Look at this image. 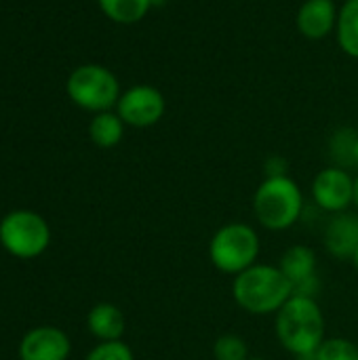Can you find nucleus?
Instances as JSON below:
<instances>
[{
	"label": "nucleus",
	"mask_w": 358,
	"mask_h": 360,
	"mask_svg": "<svg viewBox=\"0 0 358 360\" xmlns=\"http://www.w3.org/2000/svg\"><path fill=\"white\" fill-rule=\"evenodd\" d=\"M234 304L251 316H274L293 295L291 281L279 266L255 264L232 278Z\"/></svg>",
	"instance_id": "obj_1"
},
{
	"label": "nucleus",
	"mask_w": 358,
	"mask_h": 360,
	"mask_svg": "<svg viewBox=\"0 0 358 360\" xmlns=\"http://www.w3.org/2000/svg\"><path fill=\"white\" fill-rule=\"evenodd\" d=\"M274 333L283 350L293 356L312 354L327 340L325 314L317 300L291 295V300L274 314Z\"/></svg>",
	"instance_id": "obj_2"
},
{
	"label": "nucleus",
	"mask_w": 358,
	"mask_h": 360,
	"mask_svg": "<svg viewBox=\"0 0 358 360\" xmlns=\"http://www.w3.org/2000/svg\"><path fill=\"white\" fill-rule=\"evenodd\" d=\"M255 221L270 232L291 230L304 215V192L289 175L264 177L253 194Z\"/></svg>",
	"instance_id": "obj_3"
},
{
	"label": "nucleus",
	"mask_w": 358,
	"mask_h": 360,
	"mask_svg": "<svg viewBox=\"0 0 358 360\" xmlns=\"http://www.w3.org/2000/svg\"><path fill=\"white\" fill-rule=\"evenodd\" d=\"M207 251L215 270L236 276L257 264L262 253V238L251 224L230 221L215 230Z\"/></svg>",
	"instance_id": "obj_4"
},
{
	"label": "nucleus",
	"mask_w": 358,
	"mask_h": 360,
	"mask_svg": "<svg viewBox=\"0 0 358 360\" xmlns=\"http://www.w3.org/2000/svg\"><path fill=\"white\" fill-rule=\"evenodd\" d=\"M70 99L89 112H108L120 99V84L116 76L97 63H87L76 68L68 78Z\"/></svg>",
	"instance_id": "obj_5"
},
{
	"label": "nucleus",
	"mask_w": 358,
	"mask_h": 360,
	"mask_svg": "<svg viewBox=\"0 0 358 360\" xmlns=\"http://www.w3.org/2000/svg\"><path fill=\"white\" fill-rule=\"evenodd\" d=\"M0 243L11 255L19 259H32L46 251L51 243V230L44 217L38 213L13 211L0 221Z\"/></svg>",
	"instance_id": "obj_6"
},
{
	"label": "nucleus",
	"mask_w": 358,
	"mask_h": 360,
	"mask_svg": "<svg viewBox=\"0 0 358 360\" xmlns=\"http://www.w3.org/2000/svg\"><path fill=\"white\" fill-rule=\"evenodd\" d=\"M310 192L321 211L331 215L344 213L354 205V177L348 173V169L333 165L317 173Z\"/></svg>",
	"instance_id": "obj_7"
},
{
	"label": "nucleus",
	"mask_w": 358,
	"mask_h": 360,
	"mask_svg": "<svg viewBox=\"0 0 358 360\" xmlns=\"http://www.w3.org/2000/svg\"><path fill=\"white\" fill-rule=\"evenodd\" d=\"M165 97L150 84H137L124 91L116 103V114L124 124L135 129H148L165 116Z\"/></svg>",
	"instance_id": "obj_8"
},
{
	"label": "nucleus",
	"mask_w": 358,
	"mask_h": 360,
	"mask_svg": "<svg viewBox=\"0 0 358 360\" xmlns=\"http://www.w3.org/2000/svg\"><path fill=\"white\" fill-rule=\"evenodd\" d=\"M70 338L57 327H36L19 344L21 360H68Z\"/></svg>",
	"instance_id": "obj_9"
},
{
	"label": "nucleus",
	"mask_w": 358,
	"mask_h": 360,
	"mask_svg": "<svg viewBox=\"0 0 358 360\" xmlns=\"http://www.w3.org/2000/svg\"><path fill=\"white\" fill-rule=\"evenodd\" d=\"M325 249L340 262H352L358 249V213H335L323 232Z\"/></svg>",
	"instance_id": "obj_10"
},
{
	"label": "nucleus",
	"mask_w": 358,
	"mask_h": 360,
	"mask_svg": "<svg viewBox=\"0 0 358 360\" xmlns=\"http://www.w3.org/2000/svg\"><path fill=\"white\" fill-rule=\"evenodd\" d=\"M338 15L333 0H306L298 11V30L310 40H321L338 27Z\"/></svg>",
	"instance_id": "obj_11"
},
{
	"label": "nucleus",
	"mask_w": 358,
	"mask_h": 360,
	"mask_svg": "<svg viewBox=\"0 0 358 360\" xmlns=\"http://www.w3.org/2000/svg\"><path fill=\"white\" fill-rule=\"evenodd\" d=\"M87 327H89L91 335H95L99 342H116V340H122L127 323H124V314L118 306L101 302L91 308V312L87 316Z\"/></svg>",
	"instance_id": "obj_12"
},
{
	"label": "nucleus",
	"mask_w": 358,
	"mask_h": 360,
	"mask_svg": "<svg viewBox=\"0 0 358 360\" xmlns=\"http://www.w3.org/2000/svg\"><path fill=\"white\" fill-rule=\"evenodd\" d=\"M279 268L295 287L300 283H306V281L319 276V257H317L314 249H310L306 245H293L281 255Z\"/></svg>",
	"instance_id": "obj_13"
},
{
	"label": "nucleus",
	"mask_w": 358,
	"mask_h": 360,
	"mask_svg": "<svg viewBox=\"0 0 358 360\" xmlns=\"http://www.w3.org/2000/svg\"><path fill=\"white\" fill-rule=\"evenodd\" d=\"M89 135L97 148H103V150L114 148L120 143V139L124 135V122L118 114H114L110 110L99 112V114H95V118L89 124Z\"/></svg>",
	"instance_id": "obj_14"
},
{
	"label": "nucleus",
	"mask_w": 358,
	"mask_h": 360,
	"mask_svg": "<svg viewBox=\"0 0 358 360\" xmlns=\"http://www.w3.org/2000/svg\"><path fill=\"white\" fill-rule=\"evenodd\" d=\"M338 42L340 49L358 59V0H346L338 15Z\"/></svg>",
	"instance_id": "obj_15"
},
{
	"label": "nucleus",
	"mask_w": 358,
	"mask_h": 360,
	"mask_svg": "<svg viewBox=\"0 0 358 360\" xmlns=\"http://www.w3.org/2000/svg\"><path fill=\"white\" fill-rule=\"evenodd\" d=\"M97 2L103 15L116 23H137L148 15L150 6L154 4L152 0H97Z\"/></svg>",
	"instance_id": "obj_16"
},
{
	"label": "nucleus",
	"mask_w": 358,
	"mask_h": 360,
	"mask_svg": "<svg viewBox=\"0 0 358 360\" xmlns=\"http://www.w3.org/2000/svg\"><path fill=\"white\" fill-rule=\"evenodd\" d=\"M358 133L354 129H340L333 133L329 141V154L335 162V167L348 169L357 167L354 165V143H357Z\"/></svg>",
	"instance_id": "obj_17"
},
{
	"label": "nucleus",
	"mask_w": 358,
	"mask_h": 360,
	"mask_svg": "<svg viewBox=\"0 0 358 360\" xmlns=\"http://www.w3.org/2000/svg\"><path fill=\"white\" fill-rule=\"evenodd\" d=\"M213 360H249V344L236 333H224L213 342Z\"/></svg>",
	"instance_id": "obj_18"
},
{
	"label": "nucleus",
	"mask_w": 358,
	"mask_h": 360,
	"mask_svg": "<svg viewBox=\"0 0 358 360\" xmlns=\"http://www.w3.org/2000/svg\"><path fill=\"white\" fill-rule=\"evenodd\" d=\"M319 360H358V346L348 338H327L319 350Z\"/></svg>",
	"instance_id": "obj_19"
},
{
	"label": "nucleus",
	"mask_w": 358,
	"mask_h": 360,
	"mask_svg": "<svg viewBox=\"0 0 358 360\" xmlns=\"http://www.w3.org/2000/svg\"><path fill=\"white\" fill-rule=\"evenodd\" d=\"M84 360H135L133 350L129 348V344H124L122 340L116 342H101L97 344Z\"/></svg>",
	"instance_id": "obj_20"
},
{
	"label": "nucleus",
	"mask_w": 358,
	"mask_h": 360,
	"mask_svg": "<svg viewBox=\"0 0 358 360\" xmlns=\"http://www.w3.org/2000/svg\"><path fill=\"white\" fill-rule=\"evenodd\" d=\"M287 160L281 156H270L266 160V177H279V175H289L287 173Z\"/></svg>",
	"instance_id": "obj_21"
},
{
	"label": "nucleus",
	"mask_w": 358,
	"mask_h": 360,
	"mask_svg": "<svg viewBox=\"0 0 358 360\" xmlns=\"http://www.w3.org/2000/svg\"><path fill=\"white\" fill-rule=\"evenodd\" d=\"M295 360H319V359H317V352H312V354H302V356H295Z\"/></svg>",
	"instance_id": "obj_22"
},
{
	"label": "nucleus",
	"mask_w": 358,
	"mask_h": 360,
	"mask_svg": "<svg viewBox=\"0 0 358 360\" xmlns=\"http://www.w3.org/2000/svg\"><path fill=\"white\" fill-rule=\"evenodd\" d=\"M354 207L358 209V175L354 177Z\"/></svg>",
	"instance_id": "obj_23"
},
{
	"label": "nucleus",
	"mask_w": 358,
	"mask_h": 360,
	"mask_svg": "<svg viewBox=\"0 0 358 360\" xmlns=\"http://www.w3.org/2000/svg\"><path fill=\"white\" fill-rule=\"evenodd\" d=\"M354 165L358 167V137H357V143H354Z\"/></svg>",
	"instance_id": "obj_24"
},
{
	"label": "nucleus",
	"mask_w": 358,
	"mask_h": 360,
	"mask_svg": "<svg viewBox=\"0 0 358 360\" xmlns=\"http://www.w3.org/2000/svg\"><path fill=\"white\" fill-rule=\"evenodd\" d=\"M352 266L357 268V272H358V249H357V253H354V257H352Z\"/></svg>",
	"instance_id": "obj_25"
},
{
	"label": "nucleus",
	"mask_w": 358,
	"mask_h": 360,
	"mask_svg": "<svg viewBox=\"0 0 358 360\" xmlns=\"http://www.w3.org/2000/svg\"><path fill=\"white\" fill-rule=\"evenodd\" d=\"M249 360H266V359H262V356H251Z\"/></svg>",
	"instance_id": "obj_26"
}]
</instances>
